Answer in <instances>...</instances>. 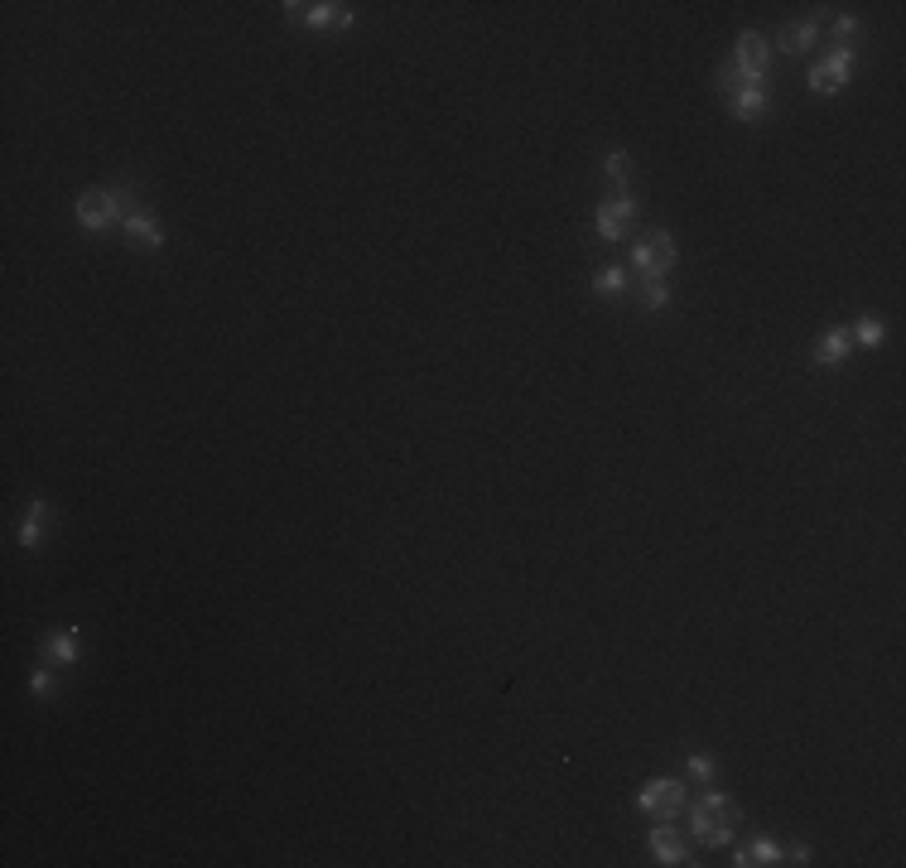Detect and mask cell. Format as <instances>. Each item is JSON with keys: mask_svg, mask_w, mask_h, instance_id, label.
I'll use <instances>...</instances> for the list:
<instances>
[{"mask_svg": "<svg viewBox=\"0 0 906 868\" xmlns=\"http://www.w3.org/2000/svg\"><path fill=\"white\" fill-rule=\"evenodd\" d=\"M690 815H694V835H699V844H728V835L738 830V801H733V796H724V791H709Z\"/></svg>", "mask_w": 906, "mask_h": 868, "instance_id": "1", "label": "cell"}, {"mask_svg": "<svg viewBox=\"0 0 906 868\" xmlns=\"http://www.w3.org/2000/svg\"><path fill=\"white\" fill-rule=\"evenodd\" d=\"M637 806H641L646 815H656V821H675V815L685 810V781H675V777L646 781L641 796H637Z\"/></svg>", "mask_w": 906, "mask_h": 868, "instance_id": "2", "label": "cell"}, {"mask_svg": "<svg viewBox=\"0 0 906 868\" xmlns=\"http://www.w3.org/2000/svg\"><path fill=\"white\" fill-rule=\"evenodd\" d=\"M631 261H637V270H641V276L661 280L665 270L675 266V236H671V232H646L641 242L631 246Z\"/></svg>", "mask_w": 906, "mask_h": 868, "instance_id": "3", "label": "cell"}, {"mask_svg": "<svg viewBox=\"0 0 906 868\" xmlns=\"http://www.w3.org/2000/svg\"><path fill=\"white\" fill-rule=\"evenodd\" d=\"M766 63H772V48H766L762 34H738V54H733V68H738L743 88H752V82H766Z\"/></svg>", "mask_w": 906, "mask_h": 868, "instance_id": "4", "label": "cell"}, {"mask_svg": "<svg viewBox=\"0 0 906 868\" xmlns=\"http://www.w3.org/2000/svg\"><path fill=\"white\" fill-rule=\"evenodd\" d=\"M849 73H853V48H849V44H839L825 63H815V68H810V88H815L819 97H834V92H839L844 82H849Z\"/></svg>", "mask_w": 906, "mask_h": 868, "instance_id": "5", "label": "cell"}, {"mask_svg": "<svg viewBox=\"0 0 906 868\" xmlns=\"http://www.w3.org/2000/svg\"><path fill=\"white\" fill-rule=\"evenodd\" d=\"M116 217H121V203H116V193H111V189H88V193L78 198V223L88 227V232L111 227Z\"/></svg>", "mask_w": 906, "mask_h": 868, "instance_id": "6", "label": "cell"}, {"mask_svg": "<svg viewBox=\"0 0 906 868\" xmlns=\"http://www.w3.org/2000/svg\"><path fill=\"white\" fill-rule=\"evenodd\" d=\"M285 15H289V20H299V25H314V29H328V25L343 29V25H352V10L348 5H333V0H318V5H295V0H289Z\"/></svg>", "mask_w": 906, "mask_h": 868, "instance_id": "7", "label": "cell"}, {"mask_svg": "<svg viewBox=\"0 0 906 868\" xmlns=\"http://www.w3.org/2000/svg\"><path fill=\"white\" fill-rule=\"evenodd\" d=\"M631 217H637V198H631V193H612L603 208H598V232H603V242H618Z\"/></svg>", "mask_w": 906, "mask_h": 868, "instance_id": "8", "label": "cell"}, {"mask_svg": "<svg viewBox=\"0 0 906 868\" xmlns=\"http://www.w3.org/2000/svg\"><path fill=\"white\" fill-rule=\"evenodd\" d=\"M126 223V246L130 251H160L164 246V232H160V223L150 217L145 208L141 213H130V217H121Z\"/></svg>", "mask_w": 906, "mask_h": 868, "instance_id": "9", "label": "cell"}, {"mask_svg": "<svg viewBox=\"0 0 906 868\" xmlns=\"http://www.w3.org/2000/svg\"><path fill=\"white\" fill-rule=\"evenodd\" d=\"M766 111H772V92H766L762 82L733 92V116H738V121H757V116H766Z\"/></svg>", "mask_w": 906, "mask_h": 868, "instance_id": "10", "label": "cell"}, {"mask_svg": "<svg viewBox=\"0 0 906 868\" xmlns=\"http://www.w3.org/2000/svg\"><path fill=\"white\" fill-rule=\"evenodd\" d=\"M651 854H656L661 863H690V859H685V844H680V835H675L671 825H656V830H651Z\"/></svg>", "mask_w": 906, "mask_h": 868, "instance_id": "11", "label": "cell"}, {"mask_svg": "<svg viewBox=\"0 0 906 868\" xmlns=\"http://www.w3.org/2000/svg\"><path fill=\"white\" fill-rule=\"evenodd\" d=\"M44 656L54 661V666H73L78 661V627H63V633H54L44 642Z\"/></svg>", "mask_w": 906, "mask_h": 868, "instance_id": "12", "label": "cell"}, {"mask_svg": "<svg viewBox=\"0 0 906 868\" xmlns=\"http://www.w3.org/2000/svg\"><path fill=\"white\" fill-rule=\"evenodd\" d=\"M44 526H48V507H44V502H29V507H25V526H20V546H25V550H39Z\"/></svg>", "mask_w": 906, "mask_h": 868, "instance_id": "13", "label": "cell"}, {"mask_svg": "<svg viewBox=\"0 0 906 868\" xmlns=\"http://www.w3.org/2000/svg\"><path fill=\"white\" fill-rule=\"evenodd\" d=\"M815 34H819L815 20H800V25H786L776 44H781V54H806V48L815 44Z\"/></svg>", "mask_w": 906, "mask_h": 868, "instance_id": "14", "label": "cell"}, {"mask_svg": "<svg viewBox=\"0 0 906 868\" xmlns=\"http://www.w3.org/2000/svg\"><path fill=\"white\" fill-rule=\"evenodd\" d=\"M844 357H849V333L829 329L825 338H819V348H815V362H819V367H839Z\"/></svg>", "mask_w": 906, "mask_h": 868, "instance_id": "15", "label": "cell"}, {"mask_svg": "<svg viewBox=\"0 0 906 868\" xmlns=\"http://www.w3.org/2000/svg\"><path fill=\"white\" fill-rule=\"evenodd\" d=\"M603 179H608L618 193H631V189H627V183H631V160L622 155V150H608V155H603Z\"/></svg>", "mask_w": 906, "mask_h": 868, "instance_id": "16", "label": "cell"}, {"mask_svg": "<svg viewBox=\"0 0 906 868\" xmlns=\"http://www.w3.org/2000/svg\"><path fill=\"white\" fill-rule=\"evenodd\" d=\"M733 863H743V868H752V863H781V849L772 840H757V844H747Z\"/></svg>", "mask_w": 906, "mask_h": 868, "instance_id": "17", "label": "cell"}, {"mask_svg": "<svg viewBox=\"0 0 906 868\" xmlns=\"http://www.w3.org/2000/svg\"><path fill=\"white\" fill-rule=\"evenodd\" d=\"M853 338H859L863 348H878L882 338H887V329H882V319H873V314H863L859 319V329H853Z\"/></svg>", "mask_w": 906, "mask_h": 868, "instance_id": "18", "label": "cell"}, {"mask_svg": "<svg viewBox=\"0 0 906 868\" xmlns=\"http://www.w3.org/2000/svg\"><path fill=\"white\" fill-rule=\"evenodd\" d=\"M622 285H627V280H622V270H618V266H603V270L593 276V289H598V295H608V299H612V295H622Z\"/></svg>", "mask_w": 906, "mask_h": 868, "instance_id": "19", "label": "cell"}, {"mask_svg": "<svg viewBox=\"0 0 906 868\" xmlns=\"http://www.w3.org/2000/svg\"><path fill=\"white\" fill-rule=\"evenodd\" d=\"M665 299H671V289H665V280H651V276H646V280H641V304H646V309H661Z\"/></svg>", "mask_w": 906, "mask_h": 868, "instance_id": "20", "label": "cell"}, {"mask_svg": "<svg viewBox=\"0 0 906 868\" xmlns=\"http://www.w3.org/2000/svg\"><path fill=\"white\" fill-rule=\"evenodd\" d=\"M29 690H34V695H54V671H48V666L34 671V675H29Z\"/></svg>", "mask_w": 906, "mask_h": 868, "instance_id": "21", "label": "cell"}, {"mask_svg": "<svg viewBox=\"0 0 906 868\" xmlns=\"http://www.w3.org/2000/svg\"><path fill=\"white\" fill-rule=\"evenodd\" d=\"M853 34H859V20H853V15H839V20H834V39H853Z\"/></svg>", "mask_w": 906, "mask_h": 868, "instance_id": "22", "label": "cell"}, {"mask_svg": "<svg viewBox=\"0 0 906 868\" xmlns=\"http://www.w3.org/2000/svg\"><path fill=\"white\" fill-rule=\"evenodd\" d=\"M690 772L694 777H713V762L709 758H690Z\"/></svg>", "mask_w": 906, "mask_h": 868, "instance_id": "23", "label": "cell"}]
</instances>
